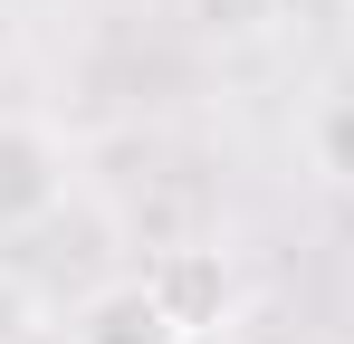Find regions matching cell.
Instances as JSON below:
<instances>
[{
	"mask_svg": "<svg viewBox=\"0 0 354 344\" xmlns=\"http://www.w3.org/2000/svg\"><path fill=\"white\" fill-rule=\"evenodd\" d=\"M67 344H192V325L163 306V287H153V278H106V287L77 296Z\"/></svg>",
	"mask_w": 354,
	"mask_h": 344,
	"instance_id": "2",
	"label": "cell"
},
{
	"mask_svg": "<svg viewBox=\"0 0 354 344\" xmlns=\"http://www.w3.org/2000/svg\"><path fill=\"white\" fill-rule=\"evenodd\" d=\"M144 278L163 287V306H173L192 335H211V325L230 316V296H239V278H230V258H221V249H163Z\"/></svg>",
	"mask_w": 354,
	"mask_h": 344,
	"instance_id": "3",
	"label": "cell"
},
{
	"mask_svg": "<svg viewBox=\"0 0 354 344\" xmlns=\"http://www.w3.org/2000/svg\"><path fill=\"white\" fill-rule=\"evenodd\" d=\"M0 48H10V10H0Z\"/></svg>",
	"mask_w": 354,
	"mask_h": 344,
	"instance_id": "6",
	"label": "cell"
},
{
	"mask_svg": "<svg viewBox=\"0 0 354 344\" xmlns=\"http://www.w3.org/2000/svg\"><path fill=\"white\" fill-rule=\"evenodd\" d=\"M58 201H67V144L39 115H0V239L39 229Z\"/></svg>",
	"mask_w": 354,
	"mask_h": 344,
	"instance_id": "1",
	"label": "cell"
},
{
	"mask_svg": "<svg viewBox=\"0 0 354 344\" xmlns=\"http://www.w3.org/2000/svg\"><path fill=\"white\" fill-rule=\"evenodd\" d=\"M192 10L211 39H268V19H278V0H192Z\"/></svg>",
	"mask_w": 354,
	"mask_h": 344,
	"instance_id": "5",
	"label": "cell"
},
{
	"mask_svg": "<svg viewBox=\"0 0 354 344\" xmlns=\"http://www.w3.org/2000/svg\"><path fill=\"white\" fill-rule=\"evenodd\" d=\"M306 163L326 172L335 191H354V86L316 96V115H306Z\"/></svg>",
	"mask_w": 354,
	"mask_h": 344,
	"instance_id": "4",
	"label": "cell"
}]
</instances>
